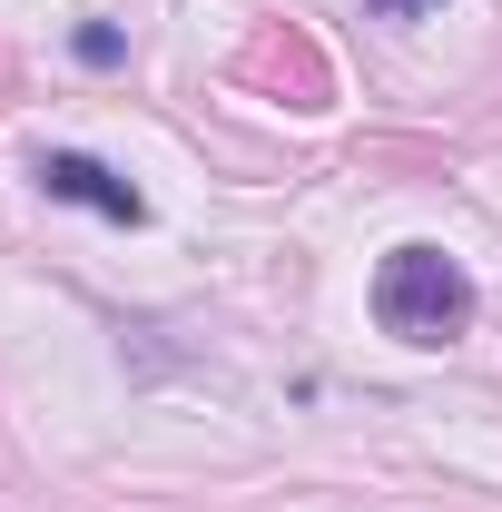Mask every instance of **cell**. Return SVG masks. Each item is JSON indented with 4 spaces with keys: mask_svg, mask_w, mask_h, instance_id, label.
<instances>
[{
    "mask_svg": "<svg viewBox=\"0 0 502 512\" xmlns=\"http://www.w3.org/2000/svg\"><path fill=\"white\" fill-rule=\"evenodd\" d=\"M375 325L404 345H453L473 325V276L443 247H394L375 266Z\"/></svg>",
    "mask_w": 502,
    "mask_h": 512,
    "instance_id": "cell-1",
    "label": "cell"
},
{
    "mask_svg": "<svg viewBox=\"0 0 502 512\" xmlns=\"http://www.w3.org/2000/svg\"><path fill=\"white\" fill-rule=\"evenodd\" d=\"M40 188L69 197V207H99V217H119V227H138V217H148V197L128 188V178H109L99 158H79V148H50V158H40Z\"/></svg>",
    "mask_w": 502,
    "mask_h": 512,
    "instance_id": "cell-2",
    "label": "cell"
},
{
    "mask_svg": "<svg viewBox=\"0 0 502 512\" xmlns=\"http://www.w3.org/2000/svg\"><path fill=\"white\" fill-rule=\"evenodd\" d=\"M79 60L109 69V60H119V30H109V20H89V30H79Z\"/></svg>",
    "mask_w": 502,
    "mask_h": 512,
    "instance_id": "cell-3",
    "label": "cell"
},
{
    "mask_svg": "<svg viewBox=\"0 0 502 512\" xmlns=\"http://www.w3.org/2000/svg\"><path fill=\"white\" fill-rule=\"evenodd\" d=\"M394 10H443V0H394Z\"/></svg>",
    "mask_w": 502,
    "mask_h": 512,
    "instance_id": "cell-4",
    "label": "cell"
}]
</instances>
